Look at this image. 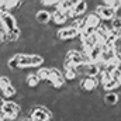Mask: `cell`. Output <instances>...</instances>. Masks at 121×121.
I'll return each mask as SVG.
<instances>
[{
	"label": "cell",
	"instance_id": "6da1fadb",
	"mask_svg": "<svg viewBox=\"0 0 121 121\" xmlns=\"http://www.w3.org/2000/svg\"><path fill=\"white\" fill-rule=\"evenodd\" d=\"M80 35V32L78 30H75V28H72V27H63V28H60L59 31H56V39L60 41V42H66V41H73V39H76Z\"/></svg>",
	"mask_w": 121,
	"mask_h": 121
},
{
	"label": "cell",
	"instance_id": "7a4b0ae2",
	"mask_svg": "<svg viewBox=\"0 0 121 121\" xmlns=\"http://www.w3.org/2000/svg\"><path fill=\"white\" fill-rule=\"evenodd\" d=\"M94 13L104 21H111L114 17H117V10L113 9V7H107L104 4H100V6H96L94 9Z\"/></svg>",
	"mask_w": 121,
	"mask_h": 121
},
{
	"label": "cell",
	"instance_id": "3957f363",
	"mask_svg": "<svg viewBox=\"0 0 121 121\" xmlns=\"http://www.w3.org/2000/svg\"><path fill=\"white\" fill-rule=\"evenodd\" d=\"M30 118L31 121H51L52 120V113L49 111V108L39 106L30 113Z\"/></svg>",
	"mask_w": 121,
	"mask_h": 121
},
{
	"label": "cell",
	"instance_id": "277c9868",
	"mask_svg": "<svg viewBox=\"0 0 121 121\" xmlns=\"http://www.w3.org/2000/svg\"><path fill=\"white\" fill-rule=\"evenodd\" d=\"M0 20H1L7 32H11L13 30L17 28V20H16V16L13 13H3L0 16Z\"/></svg>",
	"mask_w": 121,
	"mask_h": 121
},
{
	"label": "cell",
	"instance_id": "5b68a950",
	"mask_svg": "<svg viewBox=\"0 0 121 121\" xmlns=\"http://www.w3.org/2000/svg\"><path fill=\"white\" fill-rule=\"evenodd\" d=\"M80 87L82 90L89 91V93H93V91L97 90L99 87V82H97V78H90V76H83L80 79Z\"/></svg>",
	"mask_w": 121,
	"mask_h": 121
},
{
	"label": "cell",
	"instance_id": "8992f818",
	"mask_svg": "<svg viewBox=\"0 0 121 121\" xmlns=\"http://www.w3.org/2000/svg\"><path fill=\"white\" fill-rule=\"evenodd\" d=\"M35 20L38 24H42V26H47L51 20H52V13H49L48 10H38L37 14H35Z\"/></svg>",
	"mask_w": 121,
	"mask_h": 121
},
{
	"label": "cell",
	"instance_id": "52a82bcc",
	"mask_svg": "<svg viewBox=\"0 0 121 121\" xmlns=\"http://www.w3.org/2000/svg\"><path fill=\"white\" fill-rule=\"evenodd\" d=\"M101 18L94 13V11H91V13H89L87 16H86V26H89V27H93V28H99L100 26H101Z\"/></svg>",
	"mask_w": 121,
	"mask_h": 121
},
{
	"label": "cell",
	"instance_id": "ba28073f",
	"mask_svg": "<svg viewBox=\"0 0 121 121\" xmlns=\"http://www.w3.org/2000/svg\"><path fill=\"white\" fill-rule=\"evenodd\" d=\"M120 101V94L118 91H107L104 94V103L107 106H116Z\"/></svg>",
	"mask_w": 121,
	"mask_h": 121
},
{
	"label": "cell",
	"instance_id": "9c48e42d",
	"mask_svg": "<svg viewBox=\"0 0 121 121\" xmlns=\"http://www.w3.org/2000/svg\"><path fill=\"white\" fill-rule=\"evenodd\" d=\"M100 68L97 63H89L85 65V76H90V78H97L100 75Z\"/></svg>",
	"mask_w": 121,
	"mask_h": 121
},
{
	"label": "cell",
	"instance_id": "30bf717a",
	"mask_svg": "<svg viewBox=\"0 0 121 121\" xmlns=\"http://www.w3.org/2000/svg\"><path fill=\"white\" fill-rule=\"evenodd\" d=\"M26 85L28 86V89H37L41 85V80L37 76V73H28L26 76Z\"/></svg>",
	"mask_w": 121,
	"mask_h": 121
},
{
	"label": "cell",
	"instance_id": "8fae6325",
	"mask_svg": "<svg viewBox=\"0 0 121 121\" xmlns=\"http://www.w3.org/2000/svg\"><path fill=\"white\" fill-rule=\"evenodd\" d=\"M55 26H59V24H65L66 21H68V16H66V13H62L59 10H55L54 13H52V20H51Z\"/></svg>",
	"mask_w": 121,
	"mask_h": 121
},
{
	"label": "cell",
	"instance_id": "7c38bea8",
	"mask_svg": "<svg viewBox=\"0 0 121 121\" xmlns=\"http://www.w3.org/2000/svg\"><path fill=\"white\" fill-rule=\"evenodd\" d=\"M101 54H103V48H101V45H96V47L90 51V54H89L91 62H93V63H97L99 60L101 59Z\"/></svg>",
	"mask_w": 121,
	"mask_h": 121
},
{
	"label": "cell",
	"instance_id": "4fadbf2b",
	"mask_svg": "<svg viewBox=\"0 0 121 121\" xmlns=\"http://www.w3.org/2000/svg\"><path fill=\"white\" fill-rule=\"evenodd\" d=\"M75 4H76V1H72V0H63V1H59L56 10H59V11H62V13H68V11H70V10L75 7Z\"/></svg>",
	"mask_w": 121,
	"mask_h": 121
},
{
	"label": "cell",
	"instance_id": "5bb4252c",
	"mask_svg": "<svg viewBox=\"0 0 121 121\" xmlns=\"http://www.w3.org/2000/svg\"><path fill=\"white\" fill-rule=\"evenodd\" d=\"M37 76L39 78V80L42 82V80H49V78H51V68H47V66H42V68H39L38 69V72H37Z\"/></svg>",
	"mask_w": 121,
	"mask_h": 121
},
{
	"label": "cell",
	"instance_id": "9a60e30c",
	"mask_svg": "<svg viewBox=\"0 0 121 121\" xmlns=\"http://www.w3.org/2000/svg\"><path fill=\"white\" fill-rule=\"evenodd\" d=\"M7 68L9 69H20V54H14L10 59L7 60Z\"/></svg>",
	"mask_w": 121,
	"mask_h": 121
},
{
	"label": "cell",
	"instance_id": "2e32d148",
	"mask_svg": "<svg viewBox=\"0 0 121 121\" xmlns=\"http://www.w3.org/2000/svg\"><path fill=\"white\" fill-rule=\"evenodd\" d=\"M31 68V55L28 54H20V69L26 70Z\"/></svg>",
	"mask_w": 121,
	"mask_h": 121
},
{
	"label": "cell",
	"instance_id": "e0dca14e",
	"mask_svg": "<svg viewBox=\"0 0 121 121\" xmlns=\"http://www.w3.org/2000/svg\"><path fill=\"white\" fill-rule=\"evenodd\" d=\"M16 94H17V89L13 86V85H10V86H7L4 90H3V97L9 101V99H14L16 97Z\"/></svg>",
	"mask_w": 121,
	"mask_h": 121
},
{
	"label": "cell",
	"instance_id": "ac0fdd59",
	"mask_svg": "<svg viewBox=\"0 0 121 121\" xmlns=\"http://www.w3.org/2000/svg\"><path fill=\"white\" fill-rule=\"evenodd\" d=\"M42 63H44L42 55H39V54L31 55V68H39V66H42Z\"/></svg>",
	"mask_w": 121,
	"mask_h": 121
},
{
	"label": "cell",
	"instance_id": "d6986e66",
	"mask_svg": "<svg viewBox=\"0 0 121 121\" xmlns=\"http://www.w3.org/2000/svg\"><path fill=\"white\" fill-rule=\"evenodd\" d=\"M110 30H120L121 31V17L117 16L110 21Z\"/></svg>",
	"mask_w": 121,
	"mask_h": 121
},
{
	"label": "cell",
	"instance_id": "ffe728a7",
	"mask_svg": "<svg viewBox=\"0 0 121 121\" xmlns=\"http://www.w3.org/2000/svg\"><path fill=\"white\" fill-rule=\"evenodd\" d=\"M11 85V79L9 76H0V90L3 91L7 86Z\"/></svg>",
	"mask_w": 121,
	"mask_h": 121
},
{
	"label": "cell",
	"instance_id": "44dd1931",
	"mask_svg": "<svg viewBox=\"0 0 121 121\" xmlns=\"http://www.w3.org/2000/svg\"><path fill=\"white\" fill-rule=\"evenodd\" d=\"M39 4H42V6H47V7H51V6H54V7H56V9H58L59 0H42V1H39Z\"/></svg>",
	"mask_w": 121,
	"mask_h": 121
},
{
	"label": "cell",
	"instance_id": "7402d4cb",
	"mask_svg": "<svg viewBox=\"0 0 121 121\" xmlns=\"http://www.w3.org/2000/svg\"><path fill=\"white\" fill-rule=\"evenodd\" d=\"M6 103H7V100H6L4 97H0V110H3V108H4Z\"/></svg>",
	"mask_w": 121,
	"mask_h": 121
},
{
	"label": "cell",
	"instance_id": "603a6c76",
	"mask_svg": "<svg viewBox=\"0 0 121 121\" xmlns=\"http://www.w3.org/2000/svg\"><path fill=\"white\" fill-rule=\"evenodd\" d=\"M26 121H31V120H26Z\"/></svg>",
	"mask_w": 121,
	"mask_h": 121
}]
</instances>
